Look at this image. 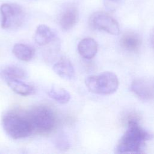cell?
I'll return each instance as SVG.
<instances>
[{"label": "cell", "instance_id": "obj_18", "mask_svg": "<svg viewBox=\"0 0 154 154\" xmlns=\"http://www.w3.org/2000/svg\"><path fill=\"white\" fill-rule=\"evenodd\" d=\"M150 42L152 46L154 48V28L152 31V32L150 34Z\"/></svg>", "mask_w": 154, "mask_h": 154}, {"label": "cell", "instance_id": "obj_1", "mask_svg": "<svg viewBox=\"0 0 154 154\" xmlns=\"http://www.w3.org/2000/svg\"><path fill=\"white\" fill-rule=\"evenodd\" d=\"M128 128L116 147L119 153H141L146 142L152 138V135L145 131L139 124V117L136 114H130L125 120Z\"/></svg>", "mask_w": 154, "mask_h": 154}, {"label": "cell", "instance_id": "obj_4", "mask_svg": "<svg viewBox=\"0 0 154 154\" xmlns=\"http://www.w3.org/2000/svg\"><path fill=\"white\" fill-rule=\"evenodd\" d=\"M85 83L90 92L98 94H112L119 87L117 75L111 72L89 76L85 79Z\"/></svg>", "mask_w": 154, "mask_h": 154}, {"label": "cell", "instance_id": "obj_10", "mask_svg": "<svg viewBox=\"0 0 154 154\" xmlns=\"http://www.w3.org/2000/svg\"><path fill=\"white\" fill-rule=\"evenodd\" d=\"M78 51L83 58L87 60L91 59L97 53V43L93 38H84L79 42Z\"/></svg>", "mask_w": 154, "mask_h": 154}, {"label": "cell", "instance_id": "obj_12", "mask_svg": "<svg viewBox=\"0 0 154 154\" xmlns=\"http://www.w3.org/2000/svg\"><path fill=\"white\" fill-rule=\"evenodd\" d=\"M5 81L12 91L20 96H27L35 92L33 86L20 81V79H8Z\"/></svg>", "mask_w": 154, "mask_h": 154}, {"label": "cell", "instance_id": "obj_7", "mask_svg": "<svg viewBox=\"0 0 154 154\" xmlns=\"http://www.w3.org/2000/svg\"><path fill=\"white\" fill-rule=\"evenodd\" d=\"M131 90L142 100H154V78L149 77L136 78L131 84Z\"/></svg>", "mask_w": 154, "mask_h": 154}, {"label": "cell", "instance_id": "obj_16", "mask_svg": "<svg viewBox=\"0 0 154 154\" xmlns=\"http://www.w3.org/2000/svg\"><path fill=\"white\" fill-rule=\"evenodd\" d=\"M48 94L51 99L61 104L67 103L70 99V93L66 89L60 87H52Z\"/></svg>", "mask_w": 154, "mask_h": 154}, {"label": "cell", "instance_id": "obj_11", "mask_svg": "<svg viewBox=\"0 0 154 154\" xmlns=\"http://www.w3.org/2000/svg\"><path fill=\"white\" fill-rule=\"evenodd\" d=\"M55 32L46 25H38L34 33V42L39 46H43L49 43L55 39Z\"/></svg>", "mask_w": 154, "mask_h": 154}, {"label": "cell", "instance_id": "obj_9", "mask_svg": "<svg viewBox=\"0 0 154 154\" xmlns=\"http://www.w3.org/2000/svg\"><path fill=\"white\" fill-rule=\"evenodd\" d=\"M53 70L61 78L70 80L75 75L74 67L71 61L66 57L60 58L53 66Z\"/></svg>", "mask_w": 154, "mask_h": 154}, {"label": "cell", "instance_id": "obj_13", "mask_svg": "<svg viewBox=\"0 0 154 154\" xmlns=\"http://www.w3.org/2000/svg\"><path fill=\"white\" fill-rule=\"evenodd\" d=\"M120 45L125 50L131 52L137 51L141 45V38L134 32H129L124 34L120 38Z\"/></svg>", "mask_w": 154, "mask_h": 154}, {"label": "cell", "instance_id": "obj_6", "mask_svg": "<svg viewBox=\"0 0 154 154\" xmlns=\"http://www.w3.org/2000/svg\"><path fill=\"white\" fill-rule=\"evenodd\" d=\"M89 25L94 29L104 31L110 34L117 35L119 33V25L116 20L103 11L92 14L89 19Z\"/></svg>", "mask_w": 154, "mask_h": 154}, {"label": "cell", "instance_id": "obj_3", "mask_svg": "<svg viewBox=\"0 0 154 154\" xmlns=\"http://www.w3.org/2000/svg\"><path fill=\"white\" fill-rule=\"evenodd\" d=\"M26 112L34 132L48 134L55 128L57 118L55 111L51 107L37 105Z\"/></svg>", "mask_w": 154, "mask_h": 154}, {"label": "cell", "instance_id": "obj_2", "mask_svg": "<svg viewBox=\"0 0 154 154\" xmlns=\"http://www.w3.org/2000/svg\"><path fill=\"white\" fill-rule=\"evenodd\" d=\"M2 124L7 134L15 140L26 138L34 132L27 112L18 110L7 112L3 116Z\"/></svg>", "mask_w": 154, "mask_h": 154}, {"label": "cell", "instance_id": "obj_17", "mask_svg": "<svg viewBox=\"0 0 154 154\" xmlns=\"http://www.w3.org/2000/svg\"><path fill=\"white\" fill-rule=\"evenodd\" d=\"M56 147L60 150L65 151L70 147L69 140L64 134H60L55 139Z\"/></svg>", "mask_w": 154, "mask_h": 154}, {"label": "cell", "instance_id": "obj_14", "mask_svg": "<svg viewBox=\"0 0 154 154\" xmlns=\"http://www.w3.org/2000/svg\"><path fill=\"white\" fill-rule=\"evenodd\" d=\"M14 56L23 61H29L35 54L34 49L29 45L24 43L15 44L12 49Z\"/></svg>", "mask_w": 154, "mask_h": 154}, {"label": "cell", "instance_id": "obj_15", "mask_svg": "<svg viewBox=\"0 0 154 154\" xmlns=\"http://www.w3.org/2000/svg\"><path fill=\"white\" fill-rule=\"evenodd\" d=\"M1 76L5 79L25 78L26 71L22 67L16 65H8L2 68L1 71Z\"/></svg>", "mask_w": 154, "mask_h": 154}, {"label": "cell", "instance_id": "obj_5", "mask_svg": "<svg viewBox=\"0 0 154 154\" xmlns=\"http://www.w3.org/2000/svg\"><path fill=\"white\" fill-rule=\"evenodd\" d=\"M25 12L19 4L4 3L0 7V21L2 28L5 29L17 28L23 23Z\"/></svg>", "mask_w": 154, "mask_h": 154}, {"label": "cell", "instance_id": "obj_8", "mask_svg": "<svg viewBox=\"0 0 154 154\" xmlns=\"http://www.w3.org/2000/svg\"><path fill=\"white\" fill-rule=\"evenodd\" d=\"M78 18V9L74 6H69L61 14L59 19V25L63 30H70L76 25Z\"/></svg>", "mask_w": 154, "mask_h": 154}, {"label": "cell", "instance_id": "obj_19", "mask_svg": "<svg viewBox=\"0 0 154 154\" xmlns=\"http://www.w3.org/2000/svg\"><path fill=\"white\" fill-rule=\"evenodd\" d=\"M109 1H112V2H117V1H119L120 0H109Z\"/></svg>", "mask_w": 154, "mask_h": 154}]
</instances>
